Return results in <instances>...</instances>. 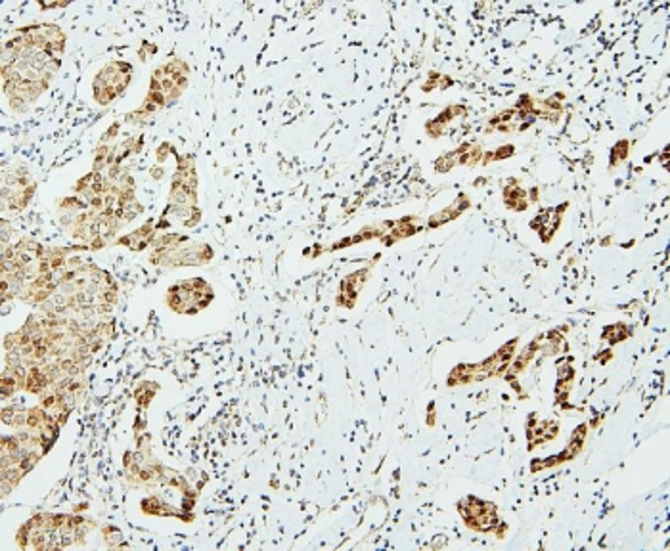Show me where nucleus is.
Segmentation results:
<instances>
[{
	"label": "nucleus",
	"instance_id": "nucleus-1",
	"mask_svg": "<svg viewBox=\"0 0 670 551\" xmlns=\"http://www.w3.org/2000/svg\"><path fill=\"white\" fill-rule=\"evenodd\" d=\"M458 511L469 528L477 532H496L500 526V519L496 515V505L492 502H483L475 496L464 498L458 504Z\"/></svg>",
	"mask_w": 670,
	"mask_h": 551
},
{
	"label": "nucleus",
	"instance_id": "nucleus-2",
	"mask_svg": "<svg viewBox=\"0 0 670 551\" xmlns=\"http://www.w3.org/2000/svg\"><path fill=\"white\" fill-rule=\"evenodd\" d=\"M586 432H588V423L579 425V427L575 429V432L571 434L569 444H567L565 450L560 452V454H555V456H551V458L540 459V461H533V463H531V471L536 473V471H540V469L558 467V465L565 463V461H573L575 458H579V454L582 452V448H584Z\"/></svg>",
	"mask_w": 670,
	"mask_h": 551
},
{
	"label": "nucleus",
	"instance_id": "nucleus-3",
	"mask_svg": "<svg viewBox=\"0 0 670 551\" xmlns=\"http://www.w3.org/2000/svg\"><path fill=\"white\" fill-rule=\"evenodd\" d=\"M370 278V268H362L355 274H349L339 285V295H337V303L345 308H352L357 303V297L360 293V289L364 287V284Z\"/></svg>",
	"mask_w": 670,
	"mask_h": 551
},
{
	"label": "nucleus",
	"instance_id": "nucleus-4",
	"mask_svg": "<svg viewBox=\"0 0 670 551\" xmlns=\"http://www.w3.org/2000/svg\"><path fill=\"white\" fill-rule=\"evenodd\" d=\"M565 209H567V203L558 205L555 209H544V211H540V215H538L534 221H531V228L536 230V232L540 234V238L544 236V232H548L546 238H544V243L551 241L553 234H555V230L560 228L561 217H563L561 212H565Z\"/></svg>",
	"mask_w": 670,
	"mask_h": 551
},
{
	"label": "nucleus",
	"instance_id": "nucleus-5",
	"mask_svg": "<svg viewBox=\"0 0 670 551\" xmlns=\"http://www.w3.org/2000/svg\"><path fill=\"white\" fill-rule=\"evenodd\" d=\"M531 421L534 423V427L529 423L527 425V437H529V450H533V446H542L544 442L555 439V434L560 431V425L555 421H536V415H531Z\"/></svg>",
	"mask_w": 670,
	"mask_h": 551
},
{
	"label": "nucleus",
	"instance_id": "nucleus-6",
	"mask_svg": "<svg viewBox=\"0 0 670 551\" xmlns=\"http://www.w3.org/2000/svg\"><path fill=\"white\" fill-rule=\"evenodd\" d=\"M469 205H471V201L468 199V195H466V193H459L458 197H456V201L452 203L450 207H446L444 211H439L437 215H433L431 219H429V222H427V226H429V228H437V226H441V224H446V222L458 219L462 212L466 211V209H469Z\"/></svg>",
	"mask_w": 670,
	"mask_h": 551
},
{
	"label": "nucleus",
	"instance_id": "nucleus-7",
	"mask_svg": "<svg viewBox=\"0 0 670 551\" xmlns=\"http://www.w3.org/2000/svg\"><path fill=\"white\" fill-rule=\"evenodd\" d=\"M504 201L507 205V209H512V211H525L529 207L527 193L519 186V182H515V180L504 188Z\"/></svg>",
	"mask_w": 670,
	"mask_h": 551
},
{
	"label": "nucleus",
	"instance_id": "nucleus-8",
	"mask_svg": "<svg viewBox=\"0 0 670 551\" xmlns=\"http://www.w3.org/2000/svg\"><path fill=\"white\" fill-rule=\"evenodd\" d=\"M456 115H466V110L462 108V106H450L448 110L444 111V113H441L437 119H433L429 125H427V132L431 134V136H441L442 132H444V129H446V125H448V121H452Z\"/></svg>",
	"mask_w": 670,
	"mask_h": 551
},
{
	"label": "nucleus",
	"instance_id": "nucleus-9",
	"mask_svg": "<svg viewBox=\"0 0 670 551\" xmlns=\"http://www.w3.org/2000/svg\"><path fill=\"white\" fill-rule=\"evenodd\" d=\"M632 335V328H626V323H615V326H607L603 330V339L609 341L611 345H617L621 341L628 339Z\"/></svg>",
	"mask_w": 670,
	"mask_h": 551
},
{
	"label": "nucleus",
	"instance_id": "nucleus-10",
	"mask_svg": "<svg viewBox=\"0 0 670 551\" xmlns=\"http://www.w3.org/2000/svg\"><path fill=\"white\" fill-rule=\"evenodd\" d=\"M628 146H630L628 140L617 142L615 147H613V154H611V159H609V165L617 167L621 161H625L626 157H628Z\"/></svg>",
	"mask_w": 670,
	"mask_h": 551
},
{
	"label": "nucleus",
	"instance_id": "nucleus-11",
	"mask_svg": "<svg viewBox=\"0 0 670 551\" xmlns=\"http://www.w3.org/2000/svg\"><path fill=\"white\" fill-rule=\"evenodd\" d=\"M514 151H515V147L514 146H504V147H500L498 151H488V154H483V165H487V163H490V161H500V159H504V157H512L514 156Z\"/></svg>",
	"mask_w": 670,
	"mask_h": 551
},
{
	"label": "nucleus",
	"instance_id": "nucleus-12",
	"mask_svg": "<svg viewBox=\"0 0 670 551\" xmlns=\"http://www.w3.org/2000/svg\"><path fill=\"white\" fill-rule=\"evenodd\" d=\"M531 201H538V188L531 190Z\"/></svg>",
	"mask_w": 670,
	"mask_h": 551
}]
</instances>
